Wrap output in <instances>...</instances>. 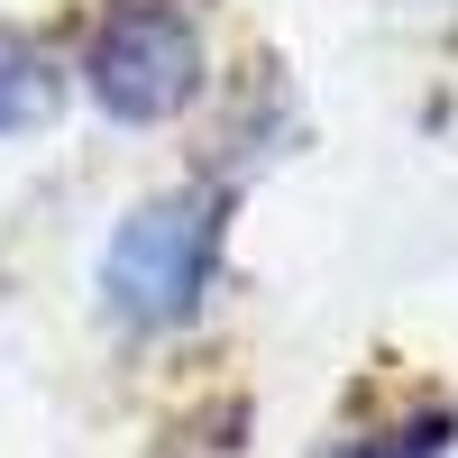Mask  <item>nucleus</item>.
<instances>
[{"mask_svg": "<svg viewBox=\"0 0 458 458\" xmlns=\"http://www.w3.org/2000/svg\"><path fill=\"white\" fill-rule=\"evenodd\" d=\"M211 266H220V211L202 193H165V202H138L120 229H110V257H101V302L120 312L129 330H183L211 293Z\"/></svg>", "mask_w": 458, "mask_h": 458, "instance_id": "1", "label": "nucleus"}, {"mask_svg": "<svg viewBox=\"0 0 458 458\" xmlns=\"http://www.w3.org/2000/svg\"><path fill=\"white\" fill-rule=\"evenodd\" d=\"M83 92L110 110V120L129 129H157L174 110H193L202 92V37L193 19L174 10V0H129V10H110L83 47Z\"/></svg>", "mask_w": 458, "mask_h": 458, "instance_id": "2", "label": "nucleus"}, {"mask_svg": "<svg viewBox=\"0 0 458 458\" xmlns=\"http://www.w3.org/2000/svg\"><path fill=\"white\" fill-rule=\"evenodd\" d=\"M55 101H64V73H55V55L37 47L28 28H0V138L47 129V120H55Z\"/></svg>", "mask_w": 458, "mask_h": 458, "instance_id": "3", "label": "nucleus"}, {"mask_svg": "<svg viewBox=\"0 0 458 458\" xmlns=\"http://www.w3.org/2000/svg\"><path fill=\"white\" fill-rule=\"evenodd\" d=\"M449 440H458V422H449V412H422V422H412L394 449H358V458H440Z\"/></svg>", "mask_w": 458, "mask_h": 458, "instance_id": "4", "label": "nucleus"}]
</instances>
